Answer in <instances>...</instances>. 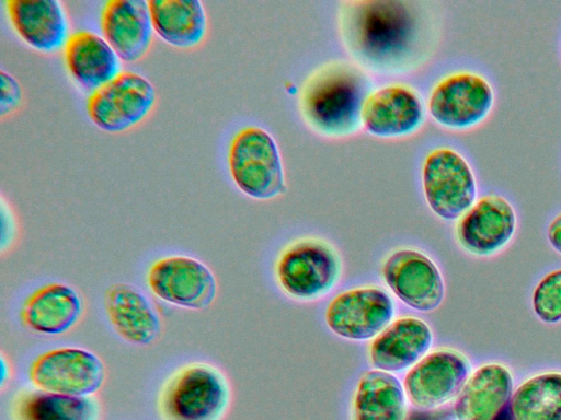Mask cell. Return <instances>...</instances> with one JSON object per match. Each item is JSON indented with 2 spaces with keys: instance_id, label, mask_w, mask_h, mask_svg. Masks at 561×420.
<instances>
[{
  "instance_id": "6da1fadb",
  "label": "cell",
  "mask_w": 561,
  "mask_h": 420,
  "mask_svg": "<svg viewBox=\"0 0 561 420\" xmlns=\"http://www.w3.org/2000/svg\"><path fill=\"white\" fill-rule=\"evenodd\" d=\"M339 30L359 67L397 74L417 68L430 48V26L421 3L392 0L344 1Z\"/></svg>"
},
{
  "instance_id": "7a4b0ae2",
  "label": "cell",
  "mask_w": 561,
  "mask_h": 420,
  "mask_svg": "<svg viewBox=\"0 0 561 420\" xmlns=\"http://www.w3.org/2000/svg\"><path fill=\"white\" fill-rule=\"evenodd\" d=\"M370 89L367 72L357 63L329 61L316 69L301 86L302 119L322 136H351L362 126V110Z\"/></svg>"
},
{
  "instance_id": "3957f363",
  "label": "cell",
  "mask_w": 561,
  "mask_h": 420,
  "mask_svg": "<svg viewBox=\"0 0 561 420\" xmlns=\"http://www.w3.org/2000/svg\"><path fill=\"white\" fill-rule=\"evenodd\" d=\"M231 397L230 382L218 366L192 361L164 378L157 393L156 410L160 420H222Z\"/></svg>"
},
{
  "instance_id": "277c9868",
  "label": "cell",
  "mask_w": 561,
  "mask_h": 420,
  "mask_svg": "<svg viewBox=\"0 0 561 420\" xmlns=\"http://www.w3.org/2000/svg\"><path fill=\"white\" fill-rule=\"evenodd\" d=\"M342 259L327 241L298 238L278 254L274 275L279 290L288 298L311 302L329 294L340 282Z\"/></svg>"
},
{
  "instance_id": "5b68a950",
  "label": "cell",
  "mask_w": 561,
  "mask_h": 420,
  "mask_svg": "<svg viewBox=\"0 0 561 420\" xmlns=\"http://www.w3.org/2000/svg\"><path fill=\"white\" fill-rule=\"evenodd\" d=\"M227 165L233 184L248 197L268 200L286 189L277 144L261 127L245 126L232 136Z\"/></svg>"
},
{
  "instance_id": "8992f818",
  "label": "cell",
  "mask_w": 561,
  "mask_h": 420,
  "mask_svg": "<svg viewBox=\"0 0 561 420\" xmlns=\"http://www.w3.org/2000/svg\"><path fill=\"white\" fill-rule=\"evenodd\" d=\"M158 93L145 75L123 70L88 94L85 112L91 122L107 133H123L142 124L154 110Z\"/></svg>"
},
{
  "instance_id": "52a82bcc",
  "label": "cell",
  "mask_w": 561,
  "mask_h": 420,
  "mask_svg": "<svg viewBox=\"0 0 561 420\" xmlns=\"http://www.w3.org/2000/svg\"><path fill=\"white\" fill-rule=\"evenodd\" d=\"M422 187L428 208L447 221L458 220L478 197L474 172L463 155L449 147L428 152L422 166Z\"/></svg>"
},
{
  "instance_id": "ba28073f",
  "label": "cell",
  "mask_w": 561,
  "mask_h": 420,
  "mask_svg": "<svg viewBox=\"0 0 561 420\" xmlns=\"http://www.w3.org/2000/svg\"><path fill=\"white\" fill-rule=\"evenodd\" d=\"M495 103L492 84L472 71H456L442 78L433 86L427 109L442 127L463 131L482 124Z\"/></svg>"
},
{
  "instance_id": "9c48e42d",
  "label": "cell",
  "mask_w": 561,
  "mask_h": 420,
  "mask_svg": "<svg viewBox=\"0 0 561 420\" xmlns=\"http://www.w3.org/2000/svg\"><path fill=\"white\" fill-rule=\"evenodd\" d=\"M27 378L34 388L50 393L92 396L103 386L106 366L94 352L80 347H57L36 355Z\"/></svg>"
},
{
  "instance_id": "30bf717a",
  "label": "cell",
  "mask_w": 561,
  "mask_h": 420,
  "mask_svg": "<svg viewBox=\"0 0 561 420\" xmlns=\"http://www.w3.org/2000/svg\"><path fill=\"white\" fill-rule=\"evenodd\" d=\"M146 284L160 301L185 310L208 308L218 293L211 269L187 255H168L153 260L146 271Z\"/></svg>"
},
{
  "instance_id": "8fae6325",
  "label": "cell",
  "mask_w": 561,
  "mask_h": 420,
  "mask_svg": "<svg viewBox=\"0 0 561 420\" xmlns=\"http://www.w3.org/2000/svg\"><path fill=\"white\" fill-rule=\"evenodd\" d=\"M394 302L377 285L351 288L328 303L324 322L337 337L352 341L374 339L394 317Z\"/></svg>"
},
{
  "instance_id": "7c38bea8",
  "label": "cell",
  "mask_w": 561,
  "mask_h": 420,
  "mask_svg": "<svg viewBox=\"0 0 561 420\" xmlns=\"http://www.w3.org/2000/svg\"><path fill=\"white\" fill-rule=\"evenodd\" d=\"M470 370L467 357L455 349L430 351L403 377L408 401L419 409H434L456 399Z\"/></svg>"
},
{
  "instance_id": "4fadbf2b",
  "label": "cell",
  "mask_w": 561,
  "mask_h": 420,
  "mask_svg": "<svg viewBox=\"0 0 561 420\" xmlns=\"http://www.w3.org/2000/svg\"><path fill=\"white\" fill-rule=\"evenodd\" d=\"M381 276L389 290L408 307L430 313L445 298V282L436 264L424 253L401 248L382 262Z\"/></svg>"
},
{
  "instance_id": "5bb4252c",
  "label": "cell",
  "mask_w": 561,
  "mask_h": 420,
  "mask_svg": "<svg viewBox=\"0 0 561 420\" xmlns=\"http://www.w3.org/2000/svg\"><path fill=\"white\" fill-rule=\"evenodd\" d=\"M517 215L512 203L500 195H488L477 201L459 219L456 240L468 253L491 256L513 238Z\"/></svg>"
},
{
  "instance_id": "9a60e30c",
  "label": "cell",
  "mask_w": 561,
  "mask_h": 420,
  "mask_svg": "<svg viewBox=\"0 0 561 420\" xmlns=\"http://www.w3.org/2000/svg\"><path fill=\"white\" fill-rule=\"evenodd\" d=\"M4 10L15 35L39 54L62 50L71 35L67 10L58 0H7Z\"/></svg>"
},
{
  "instance_id": "2e32d148",
  "label": "cell",
  "mask_w": 561,
  "mask_h": 420,
  "mask_svg": "<svg viewBox=\"0 0 561 420\" xmlns=\"http://www.w3.org/2000/svg\"><path fill=\"white\" fill-rule=\"evenodd\" d=\"M425 118L419 93L409 85L393 83L371 92L362 110V125L371 135L397 138L416 131Z\"/></svg>"
},
{
  "instance_id": "e0dca14e",
  "label": "cell",
  "mask_w": 561,
  "mask_h": 420,
  "mask_svg": "<svg viewBox=\"0 0 561 420\" xmlns=\"http://www.w3.org/2000/svg\"><path fill=\"white\" fill-rule=\"evenodd\" d=\"M100 31L123 62L140 61L149 54L154 38L148 1L104 2Z\"/></svg>"
},
{
  "instance_id": "ac0fdd59",
  "label": "cell",
  "mask_w": 561,
  "mask_h": 420,
  "mask_svg": "<svg viewBox=\"0 0 561 420\" xmlns=\"http://www.w3.org/2000/svg\"><path fill=\"white\" fill-rule=\"evenodd\" d=\"M434 335L420 317L393 319L368 346V361L380 371L397 373L409 370L430 352Z\"/></svg>"
},
{
  "instance_id": "d6986e66",
  "label": "cell",
  "mask_w": 561,
  "mask_h": 420,
  "mask_svg": "<svg viewBox=\"0 0 561 420\" xmlns=\"http://www.w3.org/2000/svg\"><path fill=\"white\" fill-rule=\"evenodd\" d=\"M83 310V299L73 287L49 282L24 299L19 317L21 324L34 334L59 336L78 324Z\"/></svg>"
},
{
  "instance_id": "ffe728a7",
  "label": "cell",
  "mask_w": 561,
  "mask_h": 420,
  "mask_svg": "<svg viewBox=\"0 0 561 420\" xmlns=\"http://www.w3.org/2000/svg\"><path fill=\"white\" fill-rule=\"evenodd\" d=\"M105 316L117 336L130 345L150 346L160 336L159 312L138 288L129 283L110 285L103 296Z\"/></svg>"
},
{
  "instance_id": "44dd1931",
  "label": "cell",
  "mask_w": 561,
  "mask_h": 420,
  "mask_svg": "<svg viewBox=\"0 0 561 420\" xmlns=\"http://www.w3.org/2000/svg\"><path fill=\"white\" fill-rule=\"evenodd\" d=\"M62 58L72 82L88 94L124 70L123 61L105 38L89 30L71 33L62 49Z\"/></svg>"
},
{
  "instance_id": "7402d4cb",
  "label": "cell",
  "mask_w": 561,
  "mask_h": 420,
  "mask_svg": "<svg viewBox=\"0 0 561 420\" xmlns=\"http://www.w3.org/2000/svg\"><path fill=\"white\" fill-rule=\"evenodd\" d=\"M513 387V375L505 365H481L469 375L455 399L457 420H495L511 401Z\"/></svg>"
},
{
  "instance_id": "603a6c76",
  "label": "cell",
  "mask_w": 561,
  "mask_h": 420,
  "mask_svg": "<svg viewBox=\"0 0 561 420\" xmlns=\"http://www.w3.org/2000/svg\"><path fill=\"white\" fill-rule=\"evenodd\" d=\"M152 28L167 45L193 50L206 40L209 20L198 0H149Z\"/></svg>"
},
{
  "instance_id": "cb8c5ba5",
  "label": "cell",
  "mask_w": 561,
  "mask_h": 420,
  "mask_svg": "<svg viewBox=\"0 0 561 420\" xmlns=\"http://www.w3.org/2000/svg\"><path fill=\"white\" fill-rule=\"evenodd\" d=\"M10 420H101L102 406L94 396H72L23 387L9 402Z\"/></svg>"
},
{
  "instance_id": "d4e9b609",
  "label": "cell",
  "mask_w": 561,
  "mask_h": 420,
  "mask_svg": "<svg viewBox=\"0 0 561 420\" xmlns=\"http://www.w3.org/2000/svg\"><path fill=\"white\" fill-rule=\"evenodd\" d=\"M408 398L402 382L393 374L368 370L357 381L351 420H404Z\"/></svg>"
},
{
  "instance_id": "484cf974",
  "label": "cell",
  "mask_w": 561,
  "mask_h": 420,
  "mask_svg": "<svg viewBox=\"0 0 561 420\" xmlns=\"http://www.w3.org/2000/svg\"><path fill=\"white\" fill-rule=\"evenodd\" d=\"M510 402L514 420H561V373L528 378L513 392Z\"/></svg>"
},
{
  "instance_id": "4316f807",
  "label": "cell",
  "mask_w": 561,
  "mask_h": 420,
  "mask_svg": "<svg viewBox=\"0 0 561 420\" xmlns=\"http://www.w3.org/2000/svg\"><path fill=\"white\" fill-rule=\"evenodd\" d=\"M535 315L546 324L561 322V269L547 273L531 296Z\"/></svg>"
},
{
  "instance_id": "83f0119b",
  "label": "cell",
  "mask_w": 561,
  "mask_h": 420,
  "mask_svg": "<svg viewBox=\"0 0 561 420\" xmlns=\"http://www.w3.org/2000/svg\"><path fill=\"white\" fill-rule=\"evenodd\" d=\"M24 93L19 80L10 72L0 71V117L14 114L23 104Z\"/></svg>"
},
{
  "instance_id": "f1b7e54d",
  "label": "cell",
  "mask_w": 561,
  "mask_h": 420,
  "mask_svg": "<svg viewBox=\"0 0 561 420\" xmlns=\"http://www.w3.org/2000/svg\"><path fill=\"white\" fill-rule=\"evenodd\" d=\"M1 238L0 252L4 254L15 244L19 235V223L14 210L3 196L0 198Z\"/></svg>"
},
{
  "instance_id": "f546056e",
  "label": "cell",
  "mask_w": 561,
  "mask_h": 420,
  "mask_svg": "<svg viewBox=\"0 0 561 420\" xmlns=\"http://www.w3.org/2000/svg\"><path fill=\"white\" fill-rule=\"evenodd\" d=\"M547 240L550 246L561 255V213L554 217L547 228Z\"/></svg>"
},
{
  "instance_id": "4dcf8cb0",
  "label": "cell",
  "mask_w": 561,
  "mask_h": 420,
  "mask_svg": "<svg viewBox=\"0 0 561 420\" xmlns=\"http://www.w3.org/2000/svg\"><path fill=\"white\" fill-rule=\"evenodd\" d=\"M0 366H1V371H0V374H1V388H3L7 384V382L10 381L11 378V366H10V362L7 360V358L4 357L3 353H1V357H0Z\"/></svg>"
}]
</instances>
